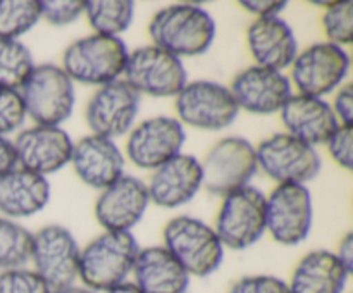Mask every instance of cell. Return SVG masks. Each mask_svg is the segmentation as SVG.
I'll return each instance as SVG.
<instances>
[{"instance_id":"6da1fadb","label":"cell","mask_w":353,"mask_h":293,"mask_svg":"<svg viewBox=\"0 0 353 293\" xmlns=\"http://www.w3.org/2000/svg\"><path fill=\"white\" fill-rule=\"evenodd\" d=\"M217 26L212 14L199 3H172L162 7L148 23L152 45L168 50L183 61L196 57L212 47Z\"/></svg>"},{"instance_id":"7a4b0ae2","label":"cell","mask_w":353,"mask_h":293,"mask_svg":"<svg viewBox=\"0 0 353 293\" xmlns=\"http://www.w3.org/2000/svg\"><path fill=\"white\" fill-rule=\"evenodd\" d=\"M140 252L137 238L126 231H103L79 252L78 279L97 293L128 281Z\"/></svg>"},{"instance_id":"3957f363","label":"cell","mask_w":353,"mask_h":293,"mask_svg":"<svg viewBox=\"0 0 353 293\" xmlns=\"http://www.w3.org/2000/svg\"><path fill=\"white\" fill-rule=\"evenodd\" d=\"M17 93L26 117L40 126H61L74 110V83L57 64H34Z\"/></svg>"},{"instance_id":"277c9868","label":"cell","mask_w":353,"mask_h":293,"mask_svg":"<svg viewBox=\"0 0 353 293\" xmlns=\"http://www.w3.org/2000/svg\"><path fill=\"white\" fill-rule=\"evenodd\" d=\"M162 247L183 265L190 276L205 278L221 267L224 247L216 230L192 216H176L162 231Z\"/></svg>"},{"instance_id":"5b68a950","label":"cell","mask_w":353,"mask_h":293,"mask_svg":"<svg viewBox=\"0 0 353 293\" xmlns=\"http://www.w3.org/2000/svg\"><path fill=\"white\" fill-rule=\"evenodd\" d=\"M128 54L121 38L93 33L65 47L61 68L72 83L103 86L123 78Z\"/></svg>"},{"instance_id":"8992f818","label":"cell","mask_w":353,"mask_h":293,"mask_svg":"<svg viewBox=\"0 0 353 293\" xmlns=\"http://www.w3.org/2000/svg\"><path fill=\"white\" fill-rule=\"evenodd\" d=\"M174 107L183 126L205 131L226 130L240 114L230 86L210 79L186 83L174 97Z\"/></svg>"},{"instance_id":"52a82bcc","label":"cell","mask_w":353,"mask_h":293,"mask_svg":"<svg viewBox=\"0 0 353 293\" xmlns=\"http://www.w3.org/2000/svg\"><path fill=\"white\" fill-rule=\"evenodd\" d=\"M123 79L140 95L176 97L188 83V72L179 57L155 45L134 48L128 54Z\"/></svg>"},{"instance_id":"ba28073f","label":"cell","mask_w":353,"mask_h":293,"mask_svg":"<svg viewBox=\"0 0 353 293\" xmlns=\"http://www.w3.org/2000/svg\"><path fill=\"white\" fill-rule=\"evenodd\" d=\"M257 165L278 185H303L317 178L323 161L316 147L288 133H276L255 147Z\"/></svg>"},{"instance_id":"9c48e42d","label":"cell","mask_w":353,"mask_h":293,"mask_svg":"<svg viewBox=\"0 0 353 293\" xmlns=\"http://www.w3.org/2000/svg\"><path fill=\"white\" fill-rule=\"evenodd\" d=\"M216 233L223 247L245 250L265 233V195L248 185L223 196L216 219Z\"/></svg>"},{"instance_id":"30bf717a","label":"cell","mask_w":353,"mask_h":293,"mask_svg":"<svg viewBox=\"0 0 353 293\" xmlns=\"http://www.w3.org/2000/svg\"><path fill=\"white\" fill-rule=\"evenodd\" d=\"M200 164L203 174L202 186L219 196L248 186L259 171L255 147L243 137L221 138Z\"/></svg>"},{"instance_id":"8fae6325","label":"cell","mask_w":353,"mask_h":293,"mask_svg":"<svg viewBox=\"0 0 353 293\" xmlns=\"http://www.w3.org/2000/svg\"><path fill=\"white\" fill-rule=\"evenodd\" d=\"M79 248L74 234L62 224H47L33 233L30 262L50 290L76 285Z\"/></svg>"},{"instance_id":"7c38bea8","label":"cell","mask_w":353,"mask_h":293,"mask_svg":"<svg viewBox=\"0 0 353 293\" xmlns=\"http://www.w3.org/2000/svg\"><path fill=\"white\" fill-rule=\"evenodd\" d=\"M288 76L299 93L324 99L336 92L350 71V55L343 47L321 41L299 52Z\"/></svg>"},{"instance_id":"4fadbf2b","label":"cell","mask_w":353,"mask_h":293,"mask_svg":"<svg viewBox=\"0 0 353 293\" xmlns=\"http://www.w3.org/2000/svg\"><path fill=\"white\" fill-rule=\"evenodd\" d=\"M314 203L303 185H278L265 196V231L285 247H296L309 238Z\"/></svg>"},{"instance_id":"5bb4252c","label":"cell","mask_w":353,"mask_h":293,"mask_svg":"<svg viewBox=\"0 0 353 293\" xmlns=\"http://www.w3.org/2000/svg\"><path fill=\"white\" fill-rule=\"evenodd\" d=\"M141 95L134 92L123 78L99 86L86 105V124L97 137H126L137 124Z\"/></svg>"},{"instance_id":"9a60e30c","label":"cell","mask_w":353,"mask_h":293,"mask_svg":"<svg viewBox=\"0 0 353 293\" xmlns=\"http://www.w3.org/2000/svg\"><path fill=\"white\" fill-rule=\"evenodd\" d=\"M185 141V126L176 117L155 116L134 124L128 133L126 155L137 168L154 171L181 154Z\"/></svg>"},{"instance_id":"2e32d148","label":"cell","mask_w":353,"mask_h":293,"mask_svg":"<svg viewBox=\"0 0 353 293\" xmlns=\"http://www.w3.org/2000/svg\"><path fill=\"white\" fill-rule=\"evenodd\" d=\"M14 143L17 168L47 178L71 162L74 141L61 126H34L19 131Z\"/></svg>"},{"instance_id":"e0dca14e","label":"cell","mask_w":353,"mask_h":293,"mask_svg":"<svg viewBox=\"0 0 353 293\" xmlns=\"http://www.w3.org/2000/svg\"><path fill=\"white\" fill-rule=\"evenodd\" d=\"M230 90L238 109L257 116L279 112L293 95L292 81L285 72L257 64L238 72Z\"/></svg>"},{"instance_id":"ac0fdd59","label":"cell","mask_w":353,"mask_h":293,"mask_svg":"<svg viewBox=\"0 0 353 293\" xmlns=\"http://www.w3.org/2000/svg\"><path fill=\"white\" fill-rule=\"evenodd\" d=\"M150 205L147 183L131 174L102 190L95 202V217L105 231L131 233Z\"/></svg>"},{"instance_id":"d6986e66","label":"cell","mask_w":353,"mask_h":293,"mask_svg":"<svg viewBox=\"0 0 353 293\" xmlns=\"http://www.w3.org/2000/svg\"><path fill=\"white\" fill-rule=\"evenodd\" d=\"M203 183L202 164L195 155L178 154L152 171L147 183L150 203L162 209H178L192 202Z\"/></svg>"},{"instance_id":"ffe728a7","label":"cell","mask_w":353,"mask_h":293,"mask_svg":"<svg viewBox=\"0 0 353 293\" xmlns=\"http://www.w3.org/2000/svg\"><path fill=\"white\" fill-rule=\"evenodd\" d=\"M69 164L86 186L100 192L124 174V154L116 140L97 134L76 141Z\"/></svg>"},{"instance_id":"44dd1931","label":"cell","mask_w":353,"mask_h":293,"mask_svg":"<svg viewBox=\"0 0 353 293\" xmlns=\"http://www.w3.org/2000/svg\"><path fill=\"white\" fill-rule=\"evenodd\" d=\"M279 116L286 133L310 147L326 143L340 124L331 109V103L319 97L303 93L290 97L288 102L279 110Z\"/></svg>"},{"instance_id":"7402d4cb","label":"cell","mask_w":353,"mask_h":293,"mask_svg":"<svg viewBox=\"0 0 353 293\" xmlns=\"http://www.w3.org/2000/svg\"><path fill=\"white\" fill-rule=\"evenodd\" d=\"M247 43L255 64L285 72L299 54V41L292 26L278 17L254 19L247 30Z\"/></svg>"},{"instance_id":"603a6c76","label":"cell","mask_w":353,"mask_h":293,"mask_svg":"<svg viewBox=\"0 0 353 293\" xmlns=\"http://www.w3.org/2000/svg\"><path fill=\"white\" fill-rule=\"evenodd\" d=\"M131 274L141 293H188L192 279L162 245L140 248Z\"/></svg>"},{"instance_id":"cb8c5ba5","label":"cell","mask_w":353,"mask_h":293,"mask_svg":"<svg viewBox=\"0 0 353 293\" xmlns=\"http://www.w3.org/2000/svg\"><path fill=\"white\" fill-rule=\"evenodd\" d=\"M50 202V183L45 176L16 168L0 178V212L9 219H24Z\"/></svg>"},{"instance_id":"d4e9b609","label":"cell","mask_w":353,"mask_h":293,"mask_svg":"<svg viewBox=\"0 0 353 293\" xmlns=\"http://www.w3.org/2000/svg\"><path fill=\"white\" fill-rule=\"evenodd\" d=\"M348 276L334 252L312 250L300 259L288 288L290 293H343Z\"/></svg>"},{"instance_id":"484cf974","label":"cell","mask_w":353,"mask_h":293,"mask_svg":"<svg viewBox=\"0 0 353 293\" xmlns=\"http://www.w3.org/2000/svg\"><path fill=\"white\" fill-rule=\"evenodd\" d=\"M95 34L119 38L134 19L131 0H85V14Z\"/></svg>"},{"instance_id":"4316f807","label":"cell","mask_w":353,"mask_h":293,"mask_svg":"<svg viewBox=\"0 0 353 293\" xmlns=\"http://www.w3.org/2000/svg\"><path fill=\"white\" fill-rule=\"evenodd\" d=\"M33 233L17 221L0 216V271L24 267L31 257Z\"/></svg>"},{"instance_id":"83f0119b","label":"cell","mask_w":353,"mask_h":293,"mask_svg":"<svg viewBox=\"0 0 353 293\" xmlns=\"http://www.w3.org/2000/svg\"><path fill=\"white\" fill-rule=\"evenodd\" d=\"M34 68L30 48L21 40L0 38V86L19 90Z\"/></svg>"},{"instance_id":"f1b7e54d","label":"cell","mask_w":353,"mask_h":293,"mask_svg":"<svg viewBox=\"0 0 353 293\" xmlns=\"http://www.w3.org/2000/svg\"><path fill=\"white\" fill-rule=\"evenodd\" d=\"M40 23L38 0H0V38L19 40Z\"/></svg>"},{"instance_id":"f546056e","label":"cell","mask_w":353,"mask_h":293,"mask_svg":"<svg viewBox=\"0 0 353 293\" xmlns=\"http://www.w3.org/2000/svg\"><path fill=\"white\" fill-rule=\"evenodd\" d=\"M323 30L327 41L338 47H347L353 40V3L330 2L323 16Z\"/></svg>"},{"instance_id":"4dcf8cb0","label":"cell","mask_w":353,"mask_h":293,"mask_svg":"<svg viewBox=\"0 0 353 293\" xmlns=\"http://www.w3.org/2000/svg\"><path fill=\"white\" fill-rule=\"evenodd\" d=\"M0 293H50L33 269L17 267L0 272Z\"/></svg>"},{"instance_id":"1f68e13d","label":"cell","mask_w":353,"mask_h":293,"mask_svg":"<svg viewBox=\"0 0 353 293\" xmlns=\"http://www.w3.org/2000/svg\"><path fill=\"white\" fill-rule=\"evenodd\" d=\"M40 19L52 26H69L85 14V0H38Z\"/></svg>"},{"instance_id":"d6a6232c","label":"cell","mask_w":353,"mask_h":293,"mask_svg":"<svg viewBox=\"0 0 353 293\" xmlns=\"http://www.w3.org/2000/svg\"><path fill=\"white\" fill-rule=\"evenodd\" d=\"M26 121L23 100L17 90L0 86V137H9Z\"/></svg>"},{"instance_id":"836d02e7","label":"cell","mask_w":353,"mask_h":293,"mask_svg":"<svg viewBox=\"0 0 353 293\" xmlns=\"http://www.w3.org/2000/svg\"><path fill=\"white\" fill-rule=\"evenodd\" d=\"M326 148L334 164L340 165L345 171H352L353 168V126L338 124L336 130L326 140Z\"/></svg>"},{"instance_id":"e575fe53","label":"cell","mask_w":353,"mask_h":293,"mask_svg":"<svg viewBox=\"0 0 353 293\" xmlns=\"http://www.w3.org/2000/svg\"><path fill=\"white\" fill-rule=\"evenodd\" d=\"M230 293H290L288 283L278 276H243L233 283Z\"/></svg>"},{"instance_id":"d590c367","label":"cell","mask_w":353,"mask_h":293,"mask_svg":"<svg viewBox=\"0 0 353 293\" xmlns=\"http://www.w3.org/2000/svg\"><path fill=\"white\" fill-rule=\"evenodd\" d=\"M338 123L353 126V86L352 83H343L334 93L333 103H331Z\"/></svg>"},{"instance_id":"8d00e7d4","label":"cell","mask_w":353,"mask_h":293,"mask_svg":"<svg viewBox=\"0 0 353 293\" xmlns=\"http://www.w3.org/2000/svg\"><path fill=\"white\" fill-rule=\"evenodd\" d=\"M240 6L247 12L254 14L255 19H264V17H278L286 9L288 2H283V0H241Z\"/></svg>"},{"instance_id":"74e56055","label":"cell","mask_w":353,"mask_h":293,"mask_svg":"<svg viewBox=\"0 0 353 293\" xmlns=\"http://www.w3.org/2000/svg\"><path fill=\"white\" fill-rule=\"evenodd\" d=\"M17 168L14 143L7 137H0V178Z\"/></svg>"},{"instance_id":"f35d334b","label":"cell","mask_w":353,"mask_h":293,"mask_svg":"<svg viewBox=\"0 0 353 293\" xmlns=\"http://www.w3.org/2000/svg\"><path fill=\"white\" fill-rule=\"evenodd\" d=\"M334 255H336L338 261L343 264V267L352 274L353 271V233L352 231H348V233L341 238L340 245H338V250L334 252Z\"/></svg>"},{"instance_id":"ab89813d","label":"cell","mask_w":353,"mask_h":293,"mask_svg":"<svg viewBox=\"0 0 353 293\" xmlns=\"http://www.w3.org/2000/svg\"><path fill=\"white\" fill-rule=\"evenodd\" d=\"M107 293H141V290L138 288L133 281H126V283H123V285L116 286V288L109 290Z\"/></svg>"},{"instance_id":"60d3db41","label":"cell","mask_w":353,"mask_h":293,"mask_svg":"<svg viewBox=\"0 0 353 293\" xmlns=\"http://www.w3.org/2000/svg\"><path fill=\"white\" fill-rule=\"evenodd\" d=\"M50 293H97L93 290L86 288V286H78V285H71L65 286V288H59V290H50Z\"/></svg>"}]
</instances>
